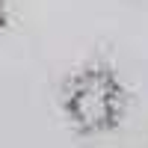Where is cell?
<instances>
[{
    "label": "cell",
    "instance_id": "obj_1",
    "mask_svg": "<svg viewBox=\"0 0 148 148\" xmlns=\"http://www.w3.org/2000/svg\"><path fill=\"white\" fill-rule=\"evenodd\" d=\"M59 104L77 136H104L127 116L130 95L107 62H86L62 80Z\"/></svg>",
    "mask_w": 148,
    "mask_h": 148
},
{
    "label": "cell",
    "instance_id": "obj_2",
    "mask_svg": "<svg viewBox=\"0 0 148 148\" xmlns=\"http://www.w3.org/2000/svg\"><path fill=\"white\" fill-rule=\"evenodd\" d=\"M6 21H9V3H6V0H0V30L6 27Z\"/></svg>",
    "mask_w": 148,
    "mask_h": 148
}]
</instances>
